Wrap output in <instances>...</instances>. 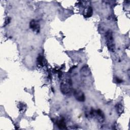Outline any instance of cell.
I'll use <instances>...</instances> for the list:
<instances>
[{"mask_svg": "<svg viewBox=\"0 0 130 130\" xmlns=\"http://www.w3.org/2000/svg\"><path fill=\"white\" fill-rule=\"evenodd\" d=\"M95 114H96L97 115V116L99 117V120L101 121V122H102L104 120V118H105L104 114L103 112L100 109H98L97 111H94L93 115H94Z\"/></svg>", "mask_w": 130, "mask_h": 130, "instance_id": "8992f818", "label": "cell"}, {"mask_svg": "<svg viewBox=\"0 0 130 130\" xmlns=\"http://www.w3.org/2000/svg\"><path fill=\"white\" fill-rule=\"evenodd\" d=\"M81 74L83 76H88L91 73L90 68L88 66H84L80 70Z\"/></svg>", "mask_w": 130, "mask_h": 130, "instance_id": "5b68a950", "label": "cell"}, {"mask_svg": "<svg viewBox=\"0 0 130 130\" xmlns=\"http://www.w3.org/2000/svg\"><path fill=\"white\" fill-rule=\"evenodd\" d=\"M30 28L33 31L36 33H39L40 30V26L39 22L34 19L30 22Z\"/></svg>", "mask_w": 130, "mask_h": 130, "instance_id": "3957f363", "label": "cell"}, {"mask_svg": "<svg viewBox=\"0 0 130 130\" xmlns=\"http://www.w3.org/2000/svg\"><path fill=\"white\" fill-rule=\"evenodd\" d=\"M60 90L64 94L70 93L72 91V82L70 79H66L63 81L60 85Z\"/></svg>", "mask_w": 130, "mask_h": 130, "instance_id": "7a4b0ae2", "label": "cell"}, {"mask_svg": "<svg viewBox=\"0 0 130 130\" xmlns=\"http://www.w3.org/2000/svg\"><path fill=\"white\" fill-rule=\"evenodd\" d=\"M105 39L108 49L111 52H113V53L115 50V45L114 39L113 36V33L110 30H109L106 33Z\"/></svg>", "mask_w": 130, "mask_h": 130, "instance_id": "6da1fadb", "label": "cell"}, {"mask_svg": "<svg viewBox=\"0 0 130 130\" xmlns=\"http://www.w3.org/2000/svg\"><path fill=\"white\" fill-rule=\"evenodd\" d=\"M93 13V8L91 7H89L88 8L87 10H86V14L84 15V16L85 17H87V18H88V17H90L92 16Z\"/></svg>", "mask_w": 130, "mask_h": 130, "instance_id": "30bf717a", "label": "cell"}, {"mask_svg": "<svg viewBox=\"0 0 130 130\" xmlns=\"http://www.w3.org/2000/svg\"><path fill=\"white\" fill-rule=\"evenodd\" d=\"M115 108L117 111V113L118 114L120 115L123 113L124 110V108L123 105L121 103L117 104L115 106Z\"/></svg>", "mask_w": 130, "mask_h": 130, "instance_id": "52a82bcc", "label": "cell"}, {"mask_svg": "<svg viewBox=\"0 0 130 130\" xmlns=\"http://www.w3.org/2000/svg\"><path fill=\"white\" fill-rule=\"evenodd\" d=\"M37 64L39 66H40V67H43L44 66V58H43V57L40 55L38 56L37 59Z\"/></svg>", "mask_w": 130, "mask_h": 130, "instance_id": "ba28073f", "label": "cell"}, {"mask_svg": "<svg viewBox=\"0 0 130 130\" xmlns=\"http://www.w3.org/2000/svg\"><path fill=\"white\" fill-rule=\"evenodd\" d=\"M58 127L60 129H67L66 125L64 120H60L57 123Z\"/></svg>", "mask_w": 130, "mask_h": 130, "instance_id": "9c48e42d", "label": "cell"}, {"mask_svg": "<svg viewBox=\"0 0 130 130\" xmlns=\"http://www.w3.org/2000/svg\"><path fill=\"white\" fill-rule=\"evenodd\" d=\"M116 81H117V83H122L123 82V80L122 79L118 78H116Z\"/></svg>", "mask_w": 130, "mask_h": 130, "instance_id": "7c38bea8", "label": "cell"}, {"mask_svg": "<svg viewBox=\"0 0 130 130\" xmlns=\"http://www.w3.org/2000/svg\"><path fill=\"white\" fill-rule=\"evenodd\" d=\"M74 95L75 99L79 102H83L85 101V97L84 93L80 90H76L74 92Z\"/></svg>", "mask_w": 130, "mask_h": 130, "instance_id": "277c9868", "label": "cell"}, {"mask_svg": "<svg viewBox=\"0 0 130 130\" xmlns=\"http://www.w3.org/2000/svg\"><path fill=\"white\" fill-rule=\"evenodd\" d=\"M10 18H8V19L6 20V21H5V24H6H6H8L10 22Z\"/></svg>", "mask_w": 130, "mask_h": 130, "instance_id": "8fae6325", "label": "cell"}]
</instances>
